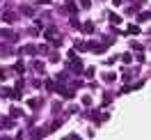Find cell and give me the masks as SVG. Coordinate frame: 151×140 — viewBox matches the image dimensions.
<instances>
[{
	"label": "cell",
	"mask_w": 151,
	"mask_h": 140,
	"mask_svg": "<svg viewBox=\"0 0 151 140\" xmlns=\"http://www.w3.org/2000/svg\"><path fill=\"white\" fill-rule=\"evenodd\" d=\"M46 90L48 92H55V81H46Z\"/></svg>",
	"instance_id": "obj_16"
},
{
	"label": "cell",
	"mask_w": 151,
	"mask_h": 140,
	"mask_svg": "<svg viewBox=\"0 0 151 140\" xmlns=\"http://www.w3.org/2000/svg\"><path fill=\"white\" fill-rule=\"evenodd\" d=\"M62 110V103H53V112H60Z\"/></svg>",
	"instance_id": "obj_21"
},
{
	"label": "cell",
	"mask_w": 151,
	"mask_h": 140,
	"mask_svg": "<svg viewBox=\"0 0 151 140\" xmlns=\"http://www.w3.org/2000/svg\"><path fill=\"white\" fill-rule=\"evenodd\" d=\"M39 2H41V5H48V2H50V0H39Z\"/></svg>",
	"instance_id": "obj_24"
},
{
	"label": "cell",
	"mask_w": 151,
	"mask_h": 140,
	"mask_svg": "<svg viewBox=\"0 0 151 140\" xmlns=\"http://www.w3.org/2000/svg\"><path fill=\"white\" fill-rule=\"evenodd\" d=\"M21 12H23L25 16H32V14H35V12H32V7H23V9H21Z\"/></svg>",
	"instance_id": "obj_18"
},
{
	"label": "cell",
	"mask_w": 151,
	"mask_h": 140,
	"mask_svg": "<svg viewBox=\"0 0 151 140\" xmlns=\"http://www.w3.org/2000/svg\"><path fill=\"white\" fill-rule=\"evenodd\" d=\"M21 115H23V112H21L19 108H12V117H21Z\"/></svg>",
	"instance_id": "obj_19"
},
{
	"label": "cell",
	"mask_w": 151,
	"mask_h": 140,
	"mask_svg": "<svg viewBox=\"0 0 151 140\" xmlns=\"http://www.w3.org/2000/svg\"><path fill=\"white\" fill-rule=\"evenodd\" d=\"M23 51H25L28 55H35V53H37V46H32V44H28V46L23 48Z\"/></svg>",
	"instance_id": "obj_12"
},
{
	"label": "cell",
	"mask_w": 151,
	"mask_h": 140,
	"mask_svg": "<svg viewBox=\"0 0 151 140\" xmlns=\"http://www.w3.org/2000/svg\"><path fill=\"white\" fill-rule=\"evenodd\" d=\"M80 5H83V7H89V0H80Z\"/></svg>",
	"instance_id": "obj_22"
},
{
	"label": "cell",
	"mask_w": 151,
	"mask_h": 140,
	"mask_svg": "<svg viewBox=\"0 0 151 140\" xmlns=\"http://www.w3.org/2000/svg\"><path fill=\"white\" fill-rule=\"evenodd\" d=\"M2 19L7 21V23H12V21L16 19V16H14V14H12V12H5V14H2Z\"/></svg>",
	"instance_id": "obj_15"
},
{
	"label": "cell",
	"mask_w": 151,
	"mask_h": 140,
	"mask_svg": "<svg viewBox=\"0 0 151 140\" xmlns=\"http://www.w3.org/2000/svg\"><path fill=\"white\" fill-rule=\"evenodd\" d=\"M69 69H71V71H76V74H83V62H78V60H73Z\"/></svg>",
	"instance_id": "obj_2"
},
{
	"label": "cell",
	"mask_w": 151,
	"mask_h": 140,
	"mask_svg": "<svg viewBox=\"0 0 151 140\" xmlns=\"http://www.w3.org/2000/svg\"><path fill=\"white\" fill-rule=\"evenodd\" d=\"M105 48H108L105 44H92V41H89L85 51H92V53H96V55H103V53H105Z\"/></svg>",
	"instance_id": "obj_1"
},
{
	"label": "cell",
	"mask_w": 151,
	"mask_h": 140,
	"mask_svg": "<svg viewBox=\"0 0 151 140\" xmlns=\"http://www.w3.org/2000/svg\"><path fill=\"white\" fill-rule=\"evenodd\" d=\"M28 106L32 108V110H37L39 106H41V99H28Z\"/></svg>",
	"instance_id": "obj_6"
},
{
	"label": "cell",
	"mask_w": 151,
	"mask_h": 140,
	"mask_svg": "<svg viewBox=\"0 0 151 140\" xmlns=\"http://www.w3.org/2000/svg\"><path fill=\"white\" fill-rule=\"evenodd\" d=\"M2 126H5V129H12V126H14V122H12V120H2Z\"/></svg>",
	"instance_id": "obj_17"
},
{
	"label": "cell",
	"mask_w": 151,
	"mask_h": 140,
	"mask_svg": "<svg viewBox=\"0 0 151 140\" xmlns=\"http://www.w3.org/2000/svg\"><path fill=\"white\" fill-rule=\"evenodd\" d=\"M80 28H83V32H87V35H92V32H94V23H92V21H87V23H83Z\"/></svg>",
	"instance_id": "obj_3"
},
{
	"label": "cell",
	"mask_w": 151,
	"mask_h": 140,
	"mask_svg": "<svg viewBox=\"0 0 151 140\" xmlns=\"http://www.w3.org/2000/svg\"><path fill=\"white\" fill-rule=\"evenodd\" d=\"M112 2H114V5H122V2H124V0H112Z\"/></svg>",
	"instance_id": "obj_23"
},
{
	"label": "cell",
	"mask_w": 151,
	"mask_h": 140,
	"mask_svg": "<svg viewBox=\"0 0 151 140\" xmlns=\"http://www.w3.org/2000/svg\"><path fill=\"white\" fill-rule=\"evenodd\" d=\"M0 37H5V39H16V35H14L12 30H0Z\"/></svg>",
	"instance_id": "obj_7"
},
{
	"label": "cell",
	"mask_w": 151,
	"mask_h": 140,
	"mask_svg": "<svg viewBox=\"0 0 151 140\" xmlns=\"http://www.w3.org/2000/svg\"><path fill=\"white\" fill-rule=\"evenodd\" d=\"M46 39H48V41H53V39H55V28H48L46 30Z\"/></svg>",
	"instance_id": "obj_14"
},
{
	"label": "cell",
	"mask_w": 151,
	"mask_h": 140,
	"mask_svg": "<svg viewBox=\"0 0 151 140\" xmlns=\"http://www.w3.org/2000/svg\"><path fill=\"white\" fill-rule=\"evenodd\" d=\"M32 69H35L37 74H44V62H41V60H35V62H32Z\"/></svg>",
	"instance_id": "obj_4"
},
{
	"label": "cell",
	"mask_w": 151,
	"mask_h": 140,
	"mask_svg": "<svg viewBox=\"0 0 151 140\" xmlns=\"http://www.w3.org/2000/svg\"><path fill=\"white\" fill-rule=\"evenodd\" d=\"M71 25H73V28H80V21L76 19V16H71Z\"/></svg>",
	"instance_id": "obj_20"
},
{
	"label": "cell",
	"mask_w": 151,
	"mask_h": 140,
	"mask_svg": "<svg viewBox=\"0 0 151 140\" xmlns=\"http://www.w3.org/2000/svg\"><path fill=\"white\" fill-rule=\"evenodd\" d=\"M149 19H151V14H149V12H142L140 16H137V21H140V23H144V21H149Z\"/></svg>",
	"instance_id": "obj_13"
},
{
	"label": "cell",
	"mask_w": 151,
	"mask_h": 140,
	"mask_svg": "<svg viewBox=\"0 0 151 140\" xmlns=\"http://www.w3.org/2000/svg\"><path fill=\"white\" fill-rule=\"evenodd\" d=\"M66 9H69V14H71V16H76V14H78V7H76V2H69V5H66Z\"/></svg>",
	"instance_id": "obj_10"
},
{
	"label": "cell",
	"mask_w": 151,
	"mask_h": 140,
	"mask_svg": "<svg viewBox=\"0 0 151 140\" xmlns=\"http://www.w3.org/2000/svg\"><path fill=\"white\" fill-rule=\"evenodd\" d=\"M14 71H16V74H25V65H23V62H16V65H14Z\"/></svg>",
	"instance_id": "obj_8"
},
{
	"label": "cell",
	"mask_w": 151,
	"mask_h": 140,
	"mask_svg": "<svg viewBox=\"0 0 151 140\" xmlns=\"http://www.w3.org/2000/svg\"><path fill=\"white\" fill-rule=\"evenodd\" d=\"M114 78H117V74H112V71H108V74H103V81H105V83H112Z\"/></svg>",
	"instance_id": "obj_11"
},
{
	"label": "cell",
	"mask_w": 151,
	"mask_h": 140,
	"mask_svg": "<svg viewBox=\"0 0 151 140\" xmlns=\"http://www.w3.org/2000/svg\"><path fill=\"white\" fill-rule=\"evenodd\" d=\"M108 19H110V23H112V25H119V23H122V16H119V14H110V16H108Z\"/></svg>",
	"instance_id": "obj_5"
},
{
	"label": "cell",
	"mask_w": 151,
	"mask_h": 140,
	"mask_svg": "<svg viewBox=\"0 0 151 140\" xmlns=\"http://www.w3.org/2000/svg\"><path fill=\"white\" fill-rule=\"evenodd\" d=\"M126 35H140V28L137 25H128V30H124Z\"/></svg>",
	"instance_id": "obj_9"
}]
</instances>
